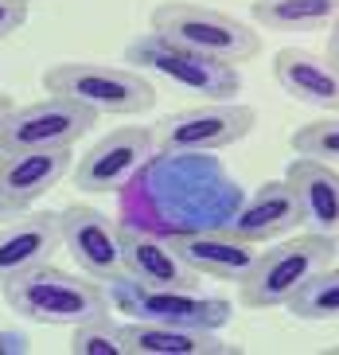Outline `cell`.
I'll list each match as a JSON object with an SVG mask.
<instances>
[{"label": "cell", "instance_id": "cell-1", "mask_svg": "<svg viewBox=\"0 0 339 355\" xmlns=\"http://www.w3.org/2000/svg\"><path fill=\"white\" fill-rule=\"evenodd\" d=\"M4 301L16 316L31 324H51V328L59 324L74 328L90 316L110 313L105 282H94L90 273H67L51 261L4 282Z\"/></svg>", "mask_w": 339, "mask_h": 355}, {"label": "cell", "instance_id": "cell-11", "mask_svg": "<svg viewBox=\"0 0 339 355\" xmlns=\"http://www.w3.org/2000/svg\"><path fill=\"white\" fill-rule=\"evenodd\" d=\"M180 258L199 273L215 282H242L257 261V242L242 239L230 223L223 227H199V230H180L172 234Z\"/></svg>", "mask_w": 339, "mask_h": 355}, {"label": "cell", "instance_id": "cell-26", "mask_svg": "<svg viewBox=\"0 0 339 355\" xmlns=\"http://www.w3.org/2000/svg\"><path fill=\"white\" fill-rule=\"evenodd\" d=\"M12 215H20V211H16V207H12V203H8V199L0 196V223H8Z\"/></svg>", "mask_w": 339, "mask_h": 355}, {"label": "cell", "instance_id": "cell-28", "mask_svg": "<svg viewBox=\"0 0 339 355\" xmlns=\"http://www.w3.org/2000/svg\"><path fill=\"white\" fill-rule=\"evenodd\" d=\"M8 4H20V8H31V4H40V0H8Z\"/></svg>", "mask_w": 339, "mask_h": 355}, {"label": "cell", "instance_id": "cell-3", "mask_svg": "<svg viewBox=\"0 0 339 355\" xmlns=\"http://www.w3.org/2000/svg\"><path fill=\"white\" fill-rule=\"evenodd\" d=\"M153 32L187 47V51H199L230 67L250 63L261 51V35L254 28H246L242 20L218 8L191 4V0H168V4L153 8Z\"/></svg>", "mask_w": 339, "mask_h": 355}, {"label": "cell", "instance_id": "cell-6", "mask_svg": "<svg viewBox=\"0 0 339 355\" xmlns=\"http://www.w3.org/2000/svg\"><path fill=\"white\" fill-rule=\"evenodd\" d=\"M125 59L137 63L141 71H153L156 78L187 90V94H199L203 102H234V94L242 90L238 67L207 59L199 51H187V47H180V43L164 40V35H156V32L137 35L129 43Z\"/></svg>", "mask_w": 339, "mask_h": 355}, {"label": "cell", "instance_id": "cell-7", "mask_svg": "<svg viewBox=\"0 0 339 355\" xmlns=\"http://www.w3.org/2000/svg\"><path fill=\"white\" fill-rule=\"evenodd\" d=\"M257 125V114L242 102H203L180 114H168L153 125L156 148L164 157H203L238 145Z\"/></svg>", "mask_w": 339, "mask_h": 355}, {"label": "cell", "instance_id": "cell-18", "mask_svg": "<svg viewBox=\"0 0 339 355\" xmlns=\"http://www.w3.org/2000/svg\"><path fill=\"white\" fill-rule=\"evenodd\" d=\"M125 328V352L129 355H234L238 347L226 344L218 332L184 328V324L133 320Z\"/></svg>", "mask_w": 339, "mask_h": 355}, {"label": "cell", "instance_id": "cell-25", "mask_svg": "<svg viewBox=\"0 0 339 355\" xmlns=\"http://www.w3.org/2000/svg\"><path fill=\"white\" fill-rule=\"evenodd\" d=\"M324 59H328V63L339 71V16L331 20V28H328V43H324Z\"/></svg>", "mask_w": 339, "mask_h": 355}, {"label": "cell", "instance_id": "cell-16", "mask_svg": "<svg viewBox=\"0 0 339 355\" xmlns=\"http://www.w3.org/2000/svg\"><path fill=\"white\" fill-rule=\"evenodd\" d=\"M273 78L293 102L339 114V71L308 47H281L273 55Z\"/></svg>", "mask_w": 339, "mask_h": 355}, {"label": "cell", "instance_id": "cell-2", "mask_svg": "<svg viewBox=\"0 0 339 355\" xmlns=\"http://www.w3.org/2000/svg\"><path fill=\"white\" fill-rule=\"evenodd\" d=\"M339 242L328 234H300V239H285L273 250H261L254 261V270L238 282V297L246 309L261 313V309H277L288 304L304 285L316 277L320 270H328L336 261Z\"/></svg>", "mask_w": 339, "mask_h": 355}, {"label": "cell", "instance_id": "cell-24", "mask_svg": "<svg viewBox=\"0 0 339 355\" xmlns=\"http://www.w3.org/2000/svg\"><path fill=\"white\" fill-rule=\"evenodd\" d=\"M31 352V340L24 332H12V328H0V355H24Z\"/></svg>", "mask_w": 339, "mask_h": 355}, {"label": "cell", "instance_id": "cell-13", "mask_svg": "<svg viewBox=\"0 0 339 355\" xmlns=\"http://www.w3.org/2000/svg\"><path fill=\"white\" fill-rule=\"evenodd\" d=\"M59 242L62 230L55 211H20L8 223H0V285L35 266H47Z\"/></svg>", "mask_w": 339, "mask_h": 355}, {"label": "cell", "instance_id": "cell-15", "mask_svg": "<svg viewBox=\"0 0 339 355\" xmlns=\"http://www.w3.org/2000/svg\"><path fill=\"white\" fill-rule=\"evenodd\" d=\"M285 180L297 191L300 227L339 242V168H331L328 160H316V157H297L288 164Z\"/></svg>", "mask_w": 339, "mask_h": 355}, {"label": "cell", "instance_id": "cell-14", "mask_svg": "<svg viewBox=\"0 0 339 355\" xmlns=\"http://www.w3.org/2000/svg\"><path fill=\"white\" fill-rule=\"evenodd\" d=\"M71 148H20V153H0V196L16 211H28L35 199H43L59 180L71 172Z\"/></svg>", "mask_w": 339, "mask_h": 355}, {"label": "cell", "instance_id": "cell-29", "mask_svg": "<svg viewBox=\"0 0 339 355\" xmlns=\"http://www.w3.org/2000/svg\"><path fill=\"white\" fill-rule=\"evenodd\" d=\"M336 355H339V347H336Z\"/></svg>", "mask_w": 339, "mask_h": 355}, {"label": "cell", "instance_id": "cell-23", "mask_svg": "<svg viewBox=\"0 0 339 355\" xmlns=\"http://www.w3.org/2000/svg\"><path fill=\"white\" fill-rule=\"evenodd\" d=\"M24 20H28V8H20V4H8V0H0V40H8L12 32H20Z\"/></svg>", "mask_w": 339, "mask_h": 355}, {"label": "cell", "instance_id": "cell-5", "mask_svg": "<svg viewBox=\"0 0 339 355\" xmlns=\"http://www.w3.org/2000/svg\"><path fill=\"white\" fill-rule=\"evenodd\" d=\"M110 304L117 313H129L133 320H156V324H184V328H207L223 332L234 320V304L215 293L199 289H153L129 273H117L105 282Z\"/></svg>", "mask_w": 339, "mask_h": 355}, {"label": "cell", "instance_id": "cell-4", "mask_svg": "<svg viewBox=\"0 0 339 355\" xmlns=\"http://www.w3.org/2000/svg\"><path fill=\"white\" fill-rule=\"evenodd\" d=\"M43 90L82 102L94 114L113 117H133L153 110L156 90L133 67H113V63H55L43 71Z\"/></svg>", "mask_w": 339, "mask_h": 355}, {"label": "cell", "instance_id": "cell-10", "mask_svg": "<svg viewBox=\"0 0 339 355\" xmlns=\"http://www.w3.org/2000/svg\"><path fill=\"white\" fill-rule=\"evenodd\" d=\"M59 230L74 266L82 273H90L94 282H113L117 273H125L121 227L110 215L86 207V203H71V207L59 211Z\"/></svg>", "mask_w": 339, "mask_h": 355}, {"label": "cell", "instance_id": "cell-12", "mask_svg": "<svg viewBox=\"0 0 339 355\" xmlns=\"http://www.w3.org/2000/svg\"><path fill=\"white\" fill-rule=\"evenodd\" d=\"M125 273L153 289H199V273L180 258L172 234H156L144 227H121Z\"/></svg>", "mask_w": 339, "mask_h": 355}, {"label": "cell", "instance_id": "cell-27", "mask_svg": "<svg viewBox=\"0 0 339 355\" xmlns=\"http://www.w3.org/2000/svg\"><path fill=\"white\" fill-rule=\"evenodd\" d=\"M8 110H12V98H8V94H0V117L8 114Z\"/></svg>", "mask_w": 339, "mask_h": 355}, {"label": "cell", "instance_id": "cell-8", "mask_svg": "<svg viewBox=\"0 0 339 355\" xmlns=\"http://www.w3.org/2000/svg\"><path fill=\"white\" fill-rule=\"evenodd\" d=\"M98 121L94 110L62 94H47L40 102L12 105L0 117V153H20V148H71L78 145L90 125Z\"/></svg>", "mask_w": 339, "mask_h": 355}, {"label": "cell", "instance_id": "cell-21", "mask_svg": "<svg viewBox=\"0 0 339 355\" xmlns=\"http://www.w3.org/2000/svg\"><path fill=\"white\" fill-rule=\"evenodd\" d=\"M71 352L74 355H129L125 352V328L110 313L90 316V320L74 324Z\"/></svg>", "mask_w": 339, "mask_h": 355}, {"label": "cell", "instance_id": "cell-22", "mask_svg": "<svg viewBox=\"0 0 339 355\" xmlns=\"http://www.w3.org/2000/svg\"><path fill=\"white\" fill-rule=\"evenodd\" d=\"M293 153L297 157H316V160H339V117L308 121L293 133Z\"/></svg>", "mask_w": 339, "mask_h": 355}, {"label": "cell", "instance_id": "cell-17", "mask_svg": "<svg viewBox=\"0 0 339 355\" xmlns=\"http://www.w3.org/2000/svg\"><path fill=\"white\" fill-rule=\"evenodd\" d=\"M230 227L250 242H277L285 239L288 230L300 227V203H297V191L288 180H266L254 196L234 211Z\"/></svg>", "mask_w": 339, "mask_h": 355}, {"label": "cell", "instance_id": "cell-9", "mask_svg": "<svg viewBox=\"0 0 339 355\" xmlns=\"http://www.w3.org/2000/svg\"><path fill=\"white\" fill-rule=\"evenodd\" d=\"M156 153L160 148H156L153 129H141V125L113 129L102 141H94L90 153L74 164V188L90 191V196L125 191L144 164H153Z\"/></svg>", "mask_w": 339, "mask_h": 355}, {"label": "cell", "instance_id": "cell-20", "mask_svg": "<svg viewBox=\"0 0 339 355\" xmlns=\"http://www.w3.org/2000/svg\"><path fill=\"white\" fill-rule=\"evenodd\" d=\"M288 313L308 324H331L339 320V266L331 261L328 270H320L304 289L288 301Z\"/></svg>", "mask_w": 339, "mask_h": 355}, {"label": "cell", "instance_id": "cell-19", "mask_svg": "<svg viewBox=\"0 0 339 355\" xmlns=\"http://www.w3.org/2000/svg\"><path fill=\"white\" fill-rule=\"evenodd\" d=\"M339 16V0H254V24L266 32H320Z\"/></svg>", "mask_w": 339, "mask_h": 355}]
</instances>
